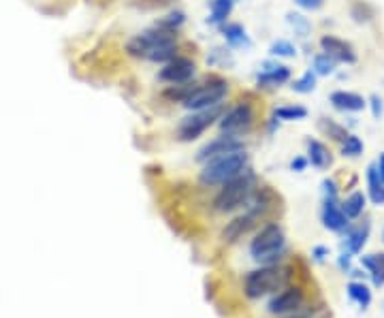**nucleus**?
<instances>
[{
    "mask_svg": "<svg viewBox=\"0 0 384 318\" xmlns=\"http://www.w3.org/2000/svg\"><path fill=\"white\" fill-rule=\"evenodd\" d=\"M286 250V237L280 225L269 223L265 225L256 237L250 244V254H252L254 261L263 263V265H272L276 261H280V256Z\"/></svg>",
    "mask_w": 384,
    "mask_h": 318,
    "instance_id": "7ed1b4c3",
    "label": "nucleus"
},
{
    "mask_svg": "<svg viewBox=\"0 0 384 318\" xmlns=\"http://www.w3.org/2000/svg\"><path fill=\"white\" fill-rule=\"evenodd\" d=\"M303 306V293L299 288H284L282 293H278L272 302H269V312L272 314H291V312H297L299 308Z\"/></svg>",
    "mask_w": 384,
    "mask_h": 318,
    "instance_id": "f8f14e48",
    "label": "nucleus"
},
{
    "mask_svg": "<svg viewBox=\"0 0 384 318\" xmlns=\"http://www.w3.org/2000/svg\"><path fill=\"white\" fill-rule=\"evenodd\" d=\"M248 169V154L245 150L228 152L224 156H218L214 161L205 163L199 180L203 186H222L230 182L233 177L241 175Z\"/></svg>",
    "mask_w": 384,
    "mask_h": 318,
    "instance_id": "f257e3e1",
    "label": "nucleus"
},
{
    "mask_svg": "<svg viewBox=\"0 0 384 318\" xmlns=\"http://www.w3.org/2000/svg\"><path fill=\"white\" fill-rule=\"evenodd\" d=\"M307 167V158H303V156H297L295 161L291 163V169L293 171H303Z\"/></svg>",
    "mask_w": 384,
    "mask_h": 318,
    "instance_id": "f704fd0d",
    "label": "nucleus"
},
{
    "mask_svg": "<svg viewBox=\"0 0 384 318\" xmlns=\"http://www.w3.org/2000/svg\"><path fill=\"white\" fill-rule=\"evenodd\" d=\"M222 36H224L226 45L235 47V49H239V47L250 49L252 47V41H250V36H248V32L241 24H222Z\"/></svg>",
    "mask_w": 384,
    "mask_h": 318,
    "instance_id": "f3484780",
    "label": "nucleus"
},
{
    "mask_svg": "<svg viewBox=\"0 0 384 318\" xmlns=\"http://www.w3.org/2000/svg\"><path fill=\"white\" fill-rule=\"evenodd\" d=\"M314 254H316V258H318V261H320V258H322V254H326V248H316V250H314Z\"/></svg>",
    "mask_w": 384,
    "mask_h": 318,
    "instance_id": "e433bc0d",
    "label": "nucleus"
},
{
    "mask_svg": "<svg viewBox=\"0 0 384 318\" xmlns=\"http://www.w3.org/2000/svg\"><path fill=\"white\" fill-rule=\"evenodd\" d=\"M305 148H307V163H312V167L326 169L331 165V152L326 150V146L320 144L318 139H307Z\"/></svg>",
    "mask_w": 384,
    "mask_h": 318,
    "instance_id": "dca6fc26",
    "label": "nucleus"
},
{
    "mask_svg": "<svg viewBox=\"0 0 384 318\" xmlns=\"http://www.w3.org/2000/svg\"><path fill=\"white\" fill-rule=\"evenodd\" d=\"M184 24H186V15H184L182 11H171L169 15L160 17L158 22H156L158 28L169 30V32H176V34H178V30H180Z\"/></svg>",
    "mask_w": 384,
    "mask_h": 318,
    "instance_id": "a878e982",
    "label": "nucleus"
},
{
    "mask_svg": "<svg viewBox=\"0 0 384 318\" xmlns=\"http://www.w3.org/2000/svg\"><path fill=\"white\" fill-rule=\"evenodd\" d=\"M169 43H178V34L176 32H169V30H163L158 26H154V28L143 30L137 36H132L130 41L126 43V52L132 58L149 60V56L154 52H156L158 47H163V45H169Z\"/></svg>",
    "mask_w": 384,
    "mask_h": 318,
    "instance_id": "20e7f679",
    "label": "nucleus"
},
{
    "mask_svg": "<svg viewBox=\"0 0 384 318\" xmlns=\"http://www.w3.org/2000/svg\"><path fill=\"white\" fill-rule=\"evenodd\" d=\"M322 225L329 231H344L348 229V218L341 212V205L337 203V196H324L322 203Z\"/></svg>",
    "mask_w": 384,
    "mask_h": 318,
    "instance_id": "4468645a",
    "label": "nucleus"
},
{
    "mask_svg": "<svg viewBox=\"0 0 384 318\" xmlns=\"http://www.w3.org/2000/svg\"><path fill=\"white\" fill-rule=\"evenodd\" d=\"M316 73L314 71H305L297 82L293 84V90L295 92H299V94H307V92H314V88H316Z\"/></svg>",
    "mask_w": 384,
    "mask_h": 318,
    "instance_id": "c85d7f7f",
    "label": "nucleus"
},
{
    "mask_svg": "<svg viewBox=\"0 0 384 318\" xmlns=\"http://www.w3.org/2000/svg\"><path fill=\"white\" fill-rule=\"evenodd\" d=\"M284 282H286V273L280 267L265 265V267L254 269L245 275L243 288H245V295L250 297V299H259V297H263L267 293H274L280 286H284Z\"/></svg>",
    "mask_w": 384,
    "mask_h": 318,
    "instance_id": "0eeeda50",
    "label": "nucleus"
},
{
    "mask_svg": "<svg viewBox=\"0 0 384 318\" xmlns=\"http://www.w3.org/2000/svg\"><path fill=\"white\" fill-rule=\"evenodd\" d=\"M339 205H341V212L346 214V218H348V220H355V218H359L365 209V194L357 190Z\"/></svg>",
    "mask_w": 384,
    "mask_h": 318,
    "instance_id": "aec40b11",
    "label": "nucleus"
},
{
    "mask_svg": "<svg viewBox=\"0 0 384 318\" xmlns=\"http://www.w3.org/2000/svg\"><path fill=\"white\" fill-rule=\"evenodd\" d=\"M318 126H320V130H322L324 135H329V137L333 139V141H339V144H344V141H346V137L350 135V133L346 130L344 126H339V124L333 122V120H326V117H322Z\"/></svg>",
    "mask_w": 384,
    "mask_h": 318,
    "instance_id": "bb28decb",
    "label": "nucleus"
},
{
    "mask_svg": "<svg viewBox=\"0 0 384 318\" xmlns=\"http://www.w3.org/2000/svg\"><path fill=\"white\" fill-rule=\"evenodd\" d=\"M269 54L276 56V58H295L297 56V47L291 41H284V38H280V41L272 43Z\"/></svg>",
    "mask_w": 384,
    "mask_h": 318,
    "instance_id": "c756f323",
    "label": "nucleus"
},
{
    "mask_svg": "<svg viewBox=\"0 0 384 318\" xmlns=\"http://www.w3.org/2000/svg\"><path fill=\"white\" fill-rule=\"evenodd\" d=\"M376 167H378V171H380V177H382V180H384V154H380V158H378Z\"/></svg>",
    "mask_w": 384,
    "mask_h": 318,
    "instance_id": "c9c22d12",
    "label": "nucleus"
},
{
    "mask_svg": "<svg viewBox=\"0 0 384 318\" xmlns=\"http://www.w3.org/2000/svg\"><path fill=\"white\" fill-rule=\"evenodd\" d=\"M295 3H297L301 9H307V11H318V9L324 5V0H295Z\"/></svg>",
    "mask_w": 384,
    "mask_h": 318,
    "instance_id": "72a5a7b5",
    "label": "nucleus"
},
{
    "mask_svg": "<svg viewBox=\"0 0 384 318\" xmlns=\"http://www.w3.org/2000/svg\"><path fill=\"white\" fill-rule=\"evenodd\" d=\"M341 154L344 156H359V154H363V141L357 135H348V137H346V141L341 144Z\"/></svg>",
    "mask_w": 384,
    "mask_h": 318,
    "instance_id": "7c9ffc66",
    "label": "nucleus"
},
{
    "mask_svg": "<svg viewBox=\"0 0 384 318\" xmlns=\"http://www.w3.org/2000/svg\"><path fill=\"white\" fill-rule=\"evenodd\" d=\"M228 94V84L220 77H211L205 84H199L197 90L192 92L186 101L182 103L184 109L188 111H201V109H209L220 105Z\"/></svg>",
    "mask_w": 384,
    "mask_h": 318,
    "instance_id": "423d86ee",
    "label": "nucleus"
},
{
    "mask_svg": "<svg viewBox=\"0 0 384 318\" xmlns=\"http://www.w3.org/2000/svg\"><path fill=\"white\" fill-rule=\"evenodd\" d=\"M256 192V175L245 169L241 175L233 177L230 182L222 184L220 192L214 198V209L220 214L233 212L250 201V196Z\"/></svg>",
    "mask_w": 384,
    "mask_h": 318,
    "instance_id": "f03ea898",
    "label": "nucleus"
},
{
    "mask_svg": "<svg viewBox=\"0 0 384 318\" xmlns=\"http://www.w3.org/2000/svg\"><path fill=\"white\" fill-rule=\"evenodd\" d=\"M224 111H226L224 103L209 107V109H201V111H190V115H186L178 126V139L180 141H195V139H199L209 126L220 122Z\"/></svg>",
    "mask_w": 384,
    "mask_h": 318,
    "instance_id": "39448f33",
    "label": "nucleus"
},
{
    "mask_svg": "<svg viewBox=\"0 0 384 318\" xmlns=\"http://www.w3.org/2000/svg\"><path fill=\"white\" fill-rule=\"evenodd\" d=\"M254 124V105L250 101H239L235 107H230L228 111L222 113L218 128L220 135H233V137H241L243 133H248Z\"/></svg>",
    "mask_w": 384,
    "mask_h": 318,
    "instance_id": "6e6552de",
    "label": "nucleus"
},
{
    "mask_svg": "<svg viewBox=\"0 0 384 318\" xmlns=\"http://www.w3.org/2000/svg\"><path fill=\"white\" fill-rule=\"evenodd\" d=\"M320 47L324 54H329L331 58H335L337 63H346V65H352L357 63V54L355 47L350 43H346L344 38L333 36V34H324L320 38Z\"/></svg>",
    "mask_w": 384,
    "mask_h": 318,
    "instance_id": "9b49d317",
    "label": "nucleus"
},
{
    "mask_svg": "<svg viewBox=\"0 0 384 318\" xmlns=\"http://www.w3.org/2000/svg\"><path fill=\"white\" fill-rule=\"evenodd\" d=\"M368 188H370V198L374 201V205H382L384 203V180L380 177V171L376 165L368 167Z\"/></svg>",
    "mask_w": 384,
    "mask_h": 318,
    "instance_id": "a211bd4d",
    "label": "nucleus"
},
{
    "mask_svg": "<svg viewBox=\"0 0 384 318\" xmlns=\"http://www.w3.org/2000/svg\"><path fill=\"white\" fill-rule=\"evenodd\" d=\"M348 295H350V299H355L361 308H368L372 304V293L363 282H352L348 286Z\"/></svg>",
    "mask_w": 384,
    "mask_h": 318,
    "instance_id": "cd10ccee",
    "label": "nucleus"
},
{
    "mask_svg": "<svg viewBox=\"0 0 384 318\" xmlns=\"http://www.w3.org/2000/svg\"><path fill=\"white\" fill-rule=\"evenodd\" d=\"M368 233H370L368 225L350 229L348 233H346V246H348V252H352V254L361 252V248L365 246V242H368Z\"/></svg>",
    "mask_w": 384,
    "mask_h": 318,
    "instance_id": "b1692460",
    "label": "nucleus"
},
{
    "mask_svg": "<svg viewBox=\"0 0 384 318\" xmlns=\"http://www.w3.org/2000/svg\"><path fill=\"white\" fill-rule=\"evenodd\" d=\"M233 0H211V17L209 22L211 24H226L228 15L233 13Z\"/></svg>",
    "mask_w": 384,
    "mask_h": 318,
    "instance_id": "5701e85b",
    "label": "nucleus"
},
{
    "mask_svg": "<svg viewBox=\"0 0 384 318\" xmlns=\"http://www.w3.org/2000/svg\"><path fill=\"white\" fill-rule=\"evenodd\" d=\"M368 105L372 107V115L376 117V120H380V117H382V98L378 94H374V96H370Z\"/></svg>",
    "mask_w": 384,
    "mask_h": 318,
    "instance_id": "473e14b6",
    "label": "nucleus"
},
{
    "mask_svg": "<svg viewBox=\"0 0 384 318\" xmlns=\"http://www.w3.org/2000/svg\"><path fill=\"white\" fill-rule=\"evenodd\" d=\"M195 73H197L195 60H190V58H184V56H176L173 60L163 65V69L158 71V79L169 86L188 84V82H192Z\"/></svg>",
    "mask_w": 384,
    "mask_h": 318,
    "instance_id": "1a4fd4ad",
    "label": "nucleus"
},
{
    "mask_svg": "<svg viewBox=\"0 0 384 318\" xmlns=\"http://www.w3.org/2000/svg\"><path fill=\"white\" fill-rule=\"evenodd\" d=\"M197 86H199V84H195V82L176 84V86H169V88L163 92V96L167 98V101H171V103H184L186 98L197 90Z\"/></svg>",
    "mask_w": 384,
    "mask_h": 318,
    "instance_id": "4be33fe9",
    "label": "nucleus"
},
{
    "mask_svg": "<svg viewBox=\"0 0 384 318\" xmlns=\"http://www.w3.org/2000/svg\"><path fill=\"white\" fill-rule=\"evenodd\" d=\"M288 24H291L295 28V32L299 36H305L307 32H310V22H307V17H303L301 13H288Z\"/></svg>",
    "mask_w": 384,
    "mask_h": 318,
    "instance_id": "2f4dec72",
    "label": "nucleus"
},
{
    "mask_svg": "<svg viewBox=\"0 0 384 318\" xmlns=\"http://www.w3.org/2000/svg\"><path fill=\"white\" fill-rule=\"evenodd\" d=\"M274 117L280 122H297V120H305L307 109L301 105H282L274 109Z\"/></svg>",
    "mask_w": 384,
    "mask_h": 318,
    "instance_id": "6ab92c4d",
    "label": "nucleus"
},
{
    "mask_svg": "<svg viewBox=\"0 0 384 318\" xmlns=\"http://www.w3.org/2000/svg\"><path fill=\"white\" fill-rule=\"evenodd\" d=\"M339 63L335 60V58H331L329 54H324V52H320V54H316L314 56V73L316 75H322V77H326V75H333L335 73V67H337Z\"/></svg>",
    "mask_w": 384,
    "mask_h": 318,
    "instance_id": "393cba45",
    "label": "nucleus"
},
{
    "mask_svg": "<svg viewBox=\"0 0 384 318\" xmlns=\"http://www.w3.org/2000/svg\"><path fill=\"white\" fill-rule=\"evenodd\" d=\"M233 3H237V0H233Z\"/></svg>",
    "mask_w": 384,
    "mask_h": 318,
    "instance_id": "4c0bfd02",
    "label": "nucleus"
},
{
    "mask_svg": "<svg viewBox=\"0 0 384 318\" xmlns=\"http://www.w3.org/2000/svg\"><path fill=\"white\" fill-rule=\"evenodd\" d=\"M291 79V69L280 63H265L263 71L256 75L259 88H280Z\"/></svg>",
    "mask_w": 384,
    "mask_h": 318,
    "instance_id": "ddd939ff",
    "label": "nucleus"
},
{
    "mask_svg": "<svg viewBox=\"0 0 384 318\" xmlns=\"http://www.w3.org/2000/svg\"><path fill=\"white\" fill-rule=\"evenodd\" d=\"M331 105L337 109V111H344V113H357V111H363L368 107V101L357 94V92H348V90H337L331 94Z\"/></svg>",
    "mask_w": 384,
    "mask_h": 318,
    "instance_id": "2eb2a0df",
    "label": "nucleus"
},
{
    "mask_svg": "<svg viewBox=\"0 0 384 318\" xmlns=\"http://www.w3.org/2000/svg\"><path fill=\"white\" fill-rule=\"evenodd\" d=\"M361 261L370 269V273L374 277V284L382 286L384 284V254H370V256H363Z\"/></svg>",
    "mask_w": 384,
    "mask_h": 318,
    "instance_id": "412c9836",
    "label": "nucleus"
},
{
    "mask_svg": "<svg viewBox=\"0 0 384 318\" xmlns=\"http://www.w3.org/2000/svg\"><path fill=\"white\" fill-rule=\"evenodd\" d=\"M237 150H245V144L241 141V137H233V135H218L216 139L207 141L199 152H197V161L199 163H209L218 156H224L228 152H237Z\"/></svg>",
    "mask_w": 384,
    "mask_h": 318,
    "instance_id": "9d476101",
    "label": "nucleus"
}]
</instances>
